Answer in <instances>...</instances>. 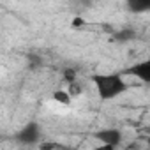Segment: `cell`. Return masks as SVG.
<instances>
[{
  "label": "cell",
  "mask_w": 150,
  "mask_h": 150,
  "mask_svg": "<svg viewBox=\"0 0 150 150\" xmlns=\"http://www.w3.org/2000/svg\"><path fill=\"white\" fill-rule=\"evenodd\" d=\"M65 150H72V148H65Z\"/></svg>",
  "instance_id": "obj_12"
},
{
  "label": "cell",
  "mask_w": 150,
  "mask_h": 150,
  "mask_svg": "<svg viewBox=\"0 0 150 150\" xmlns=\"http://www.w3.org/2000/svg\"><path fill=\"white\" fill-rule=\"evenodd\" d=\"M94 150H115V146H111V145H97Z\"/></svg>",
  "instance_id": "obj_10"
},
{
  "label": "cell",
  "mask_w": 150,
  "mask_h": 150,
  "mask_svg": "<svg viewBox=\"0 0 150 150\" xmlns=\"http://www.w3.org/2000/svg\"><path fill=\"white\" fill-rule=\"evenodd\" d=\"M132 37H134V32L132 30H127V28L117 34V39L118 41H127V39H132Z\"/></svg>",
  "instance_id": "obj_7"
},
{
  "label": "cell",
  "mask_w": 150,
  "mask_h": 150,
  "mask_svg": "<svg viewBox=\"0 0 150 150\" xmlns=\"http://www.w3.org/2000/svg\"><path fill=\"white\" fill-rule=\"evenodd\" d=\"M64 78H65L69 83H74V78H76V72H74L72 69H65V71H64Z\"/></svg>",
  "instance_id": "obj_9"
},
{
  "label": "cell",
  "mask_w": 150,
  "mask_h": 150,
  "mask_svg": "<svg viewBox=\"0 0 150 150\" xmlns=\"http://www.w3.org/2000/svg\"><path fill=\"white\" fill-rule=\"evenodd\" d=\"M125 74H132V76L139 78L143 83H148L150 81V62L148 60H143V62L132 65L131 69H127Z\"/></svg>",
  "instance_id": "obj_3"
},
{
  "label": "cell",
  "mask_w": 150,
  "mask_h": 150,
  "mask_svg": "<svg viewBox=\"0 0 150 150\" xmlns=\"http://www.w3.org/2000/svg\"><path fill=\"white\" fill-rule=\"evenodd\" d=\"M94 138L101 143V145H111V146H117L122 139V132L118 129H113V127H106L103 131H97L94 134Z\"/></svg>",
  "instance_id": "obj_2"
},
{
  "label": "cell",
  "mask_w": 150,
  "mask_h": 150,
  "mask_svg": "<svg viewBox=\"0 0 150 150\" xmlns=\"http://www.w3.org/2000/svg\"><path fill=\"white\" fill-rule=\"evenodd\" d=\"M18 138H20L23 143H34V141H37V138H39V125L28 124L27 127H23V129L20 131Z\"/></svg>",
  "instance_id": "obj_4"
},
{
  "label": "cell",
  "mask_w": 150,
  "mask_h": 150,
  "mask_svg": "<svg viewBox=\"0 0 150 150\" xmlns=\"http://www.w3.org/2000/svg\"><path fill=\"white\" fill-rule=\"evenodd\" d=\"M53 99L58 104H62V106H69L72 103V97H71V94L67 90H55L53 92Z\"/></svg>",
  "instance_id": "obj_5"
},
{
  "label": "cell",
  "mask_w": 150,
  "mask_h": 150,
  "mask_svg": "<svg viewBox=\"0 0 150 150\" xmlns=\"http://www.w3.org/2000/svg\"><path fill=\"white\" fill-rule=\"evenodd\" d=\"M92 83L97 90V96L103 101L108 99H115L120 94H124L127 90V83L122 78V74L118 72H111V74H94L92 76Z\"/></svg>",
  "instance_id": "obj_1"
},
{
  "label": "cell",
  "mask_w": 150,
  "mask_h": 150,
  "mask_svg": "<svg viewBox=\"0 0 150 150\" xmlns=\"http://www.w3.org/2000/svg\"><path fill=\"white\" fill-rule=\"evenodd\" d=\"M129 7L132 11H146V9H150V4L148 2H131Z\"/></svg>",
  "instance_id": "obj_6"
},
{
  "label": "cell",
  "mask_w": 150,
  "mask_h": 150,
  "mask_svg": "<svg viewBox=\"0 0 150 150\" xmlns=\"http://www.w3.org/2000/svg\"><path fill=\"white\" fill-rule=\"evenodd\" d=\"M72 25H74V27H81V25H83V20H81V18H74Z\"/></svg>",
  "instance_id": "obj_11"
},
{
  "label": "cell",
  "mask_w": 150,
  "mask_h": 150,
  "mask_svg": "<svg viewBox=\"0 0 150 150\" xmlns=\"http://www.w3.org/2000/svg\"><path fill=\"white\" fill-rule=\"evenodd\" d=\"M39 148H41V150H65V148H62V146L57 145V143H41Z\"/></svg>",
  "instance_id": "obj_8"
}]
</instances>
